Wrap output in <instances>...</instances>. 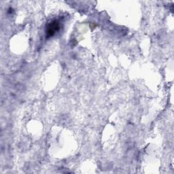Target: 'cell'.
I'll return each mask as SVG.
<instances>
[{"label": "cell", "instance_id": "cell-1", "mask_svg": "<svg viewBox=\"0 0 174 174\" xmlns=\"http://www.w3.org/2000/svg\"><path fill=\"white\" fill-rule=\"evenodd\" d=\"M59 27V25L56 21H53L49 25V27H48V30H47V34L48 35L51 36L53 34H54L55 32L58 29Z\"/></svg>", "mask_w": 174, "mask_h": 174}]
</instances>
